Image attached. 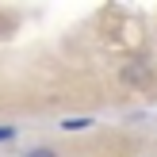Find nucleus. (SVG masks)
<instances>
[{
  "label": "nucleus",
  "mask_w": 157,
  "mask_h": 157,
  "mask_svg": "<svg viewBox=\"0 0 157 157\" xmlns=\"http://www.w3.org/2000/svg\"><path fill=\"white\" fill-rule=\"evenodd\" d=\"M27 157H54V153H50V150H31Z\"/></svg>",
  "instance_id": "obj_3"
},
{
  "label": "nucleus",
  "mask_w": 157,
  "mask_h": 157,
  "mask_svg": "<svg viewBox=\"0 0 157 157\" xmlns=\"http://www.w3.org/2000/svg\"><path fill=\"white\" fill-rule=\"evenodd\" d=\"M65 130H81V127H88V119H69V123H61Z\"/></svg>",
  "instance_id": "obj_1"
},
{
  "label": "nucleus",
  "mask_w": 157,
  "mask_h": 157,
  "mask_svg": "<svg viewBox=\"0 0 157 157\" xmlns=\"http://www.w3.org/2000/svg\"><path fill=\"white\" fill-rule=\"evenodd\" d=\"M12 134H15L12 127H0V142H8V138H12Z\"/></svg>",
  "instance_id": "obj_2"
}]
</instances>
